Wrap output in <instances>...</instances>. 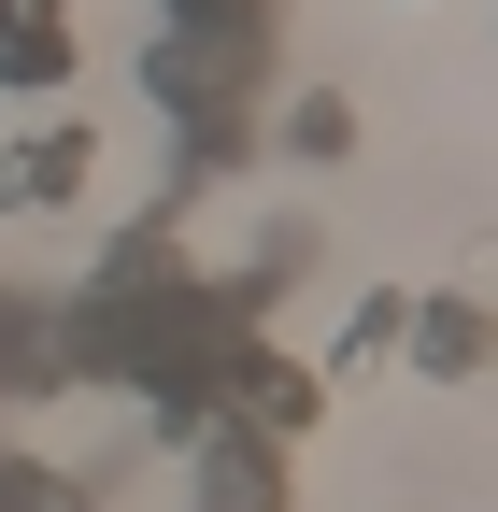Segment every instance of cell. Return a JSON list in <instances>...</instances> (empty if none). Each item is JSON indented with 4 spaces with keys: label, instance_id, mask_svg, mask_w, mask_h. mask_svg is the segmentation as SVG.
<instances>
[{
    "label": "cell",
    "instance_id": "6da1fadb",
    "mask_svg": "<svg viewBox=\"0 0 498 512\" xmlns=\"http://www.w3.org/2000/svg\"><path fill=\"white\" fill-rule=\"evenodd\" d=\"M285 484H299V441L242 427V413L185 427V512H285Z\"/></svg>",
    "mask_w": 498,
    "mask_h": 512
},
{
    "label": "cell",
    "instance_id": "7a4b0ae2",
    "mask_svg": "<svg viewBox=\"0 0 498 512\" xmlns=\"http://www.w3.org/2000/svg\"><path fill=\"white\" fill-rule=\"evenodd\" d=\"M86 185H100V128L86 114H43L29 143L0 157V200H15V214H57V200H86Z\"/></svg>",
    "mask_w": 498,
    "mask_h": 512
},
{
    "label": "cell",
    "instance_id": "3957f363",
    "mask_svg": "<svg viewBox=\"0 0 498 512\" xmlns=\"http://www.w3.org/2000/svg\"><path fill=\"white\" fill-rule=\"evenodd\" d=\"M399 342H413L427 384H470V370L498 356V313H484V299H413V313H399Z\"/></svg>",
    "mask_w": 498,
    "mask_h": 512
},
{
    "label": "cell",
    "instance_id": "277c9868",
    "mask_svg": "<svg viewBox=\"0 0 498 512\" xmlns=\"http://www.w3.org/2000/svg\"><path fill=\"white\" fill-rule=\"evenodd\" d=\"M0 86H15V100L72 86V15H0Z\"/></svg>",
    "mask_w": 498,
    "mask_h": 512
},
{
    "label": "cell",
    "instance_id": "5b68a950",
    "mask_svg": "<svg viewBox=\"0 0 498 512\" xmlns=\"http://www.w3.org/2000/svg\"><path fill=\"white\" fill-rule=\"evenodd\" d=\"M285 157H356V100L299 86V100H285Z\"/></svg>",
    "mask_w": 498,
    "mask_h": 512
},
{
    "label": "cell",
    "instance_id": "8992f818",
    "mask_svg": "<svg viewBox=\"0 0 498 512\" xmlns=\"http://www.w3.org/2000/svg\"><path fill=\"white\" fill-rule=\"evenodd\" d=\"M399 313H413V285H370V299H356V328H342V370H356V356H385V342H399Z\"/></svg>",
    "mask_w": 498,
    "mask_h": 512
},
{
    "label": "cell",
    "instance_id": "52a82bcc",
    "mask_svg": "<svg viewBox=\"0 0 498 512\" xmlns=\"http://www.w3.org/2000/svg\"><path fill=\"white\" fill-rule=\"evenodd\" d=\"M0 15H72V0H0Z\"/></svg>",
    "mask_w": 498,
    "mask_h": 512
}]
</instances>
